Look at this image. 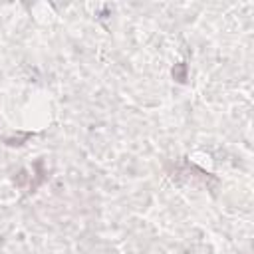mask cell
Segmentation results:
<instances>
[{"mask_svg":"<svg viewBox=\"0 0 254 254\" xmlns=\"http://www.w3.org/2000/svg\"><path fill=\"white\" fill-rule=\"evenodd\" d=\"M32 171H34V175L28 181V192H34L48 177V171L44 169V159H36V163L32 165Z\"/></svg>","mask_w":254,"mask_h":254,"instance_id":"obj_1","label":"cell"},{"mask_svg":"<svg viewBox=\"0 0 254 254\" xmlns=\"http://www.w3.org/2000/svg\"><path fill=\"white\" fill-rule=\"evenodd\" d=\"M34 135H36L34 131H18L16 135H12V137H4L2 141H4L8 147H22V145L28 143Z\"/></svg>","mask_w":254,"mask_h":254,"instance_id":"obj_2","label":"cell"},{"mask_svg":"<svg viewBox=\"0 0 254 254\" xmlns=\"http://www.w3.org/2000/svg\"><path fill=\"white\" fill-rule=\"evenodd\" d=\"M171 75H173V79L177 83H187V79H189V64L187 62H177L173 65V69H171Z\"/></svg>","mask_w":254,"mask_h":254,"instance_id":"obj_3","label":"cell"}]
</instances>
